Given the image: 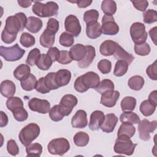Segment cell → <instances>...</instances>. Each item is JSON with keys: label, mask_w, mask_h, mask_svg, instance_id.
Listing matches in <instances>:
<instances>
[{"label": "cell", "mask_w": 157, "mask_h": 157, "mask_svg": "<svg viewBox=\"0 0 157 157\" xmlns=\"http://www.w3.org/2000/svg\"><path fill=\"white\" fill-rule=\"evenodd\" d=\"M28 18L23 12L17 13L15 15L9 16L6 20L4 29L11 34H17L23 31L27 23Z\"/></svg>", "instance_id": "cell-1"}, {"label": "cell", "mask_w": 157, "mask_h": 157, "mask_svg": "<svg viewBox=\"0 0 157 157\" xmlns=\"http://www.w3.org/2000/svg\"><path fill=\"white\" fill-rule=\"evenodd\" d=\"M34 4L33 6V12L42 18L49 17L56 15L59 10L58 5L53 1H49L43 4L39 1H33Z\"/></svg>", "instance_id": "cell-2"}, {"label": "cell", "mask_w": 157, "mask_h": 157, "mask_svg": "<svg viewBox=\"0 0 157 157\" xmlns=\"http://www.w3.org/2000/svg\"><path fill=\"white\" fill-rule=\"evenodd\" d=\"M40 127L38 124L31 123L22 128L18 134L20 142L25 146L29 145L40 134Z\"/></svg>", "instance_id": "cell-3"}, {"label": "cell", "mask_w": 157, "mask_h": 157, "mask_svg": "<svg viewBox=\"0 0 157 157\" xmlns=\"http://www.w3.org/2000/svg\"><path fill=\"white\" fill-rule=\"evenodd\" d=\"M137 145V144H134L132 142L131 138L120 136L115 140L113 150L116 153L130 156L133 154Z\"/></svg>", "instance_id": "cell-4"}, {"label": "cell", "mask_w": 157, "mask_h": 157, "mask_svg": "<svg viewBox=\"0 0 157 157\" xmlns=\"http://www.w3.org/2000/svg\"><path fill=\"white\" fill-rule=\"evenodd\" d=\"M25 53V50L20 48L18 44L10 47H0V55L7 61L19 60L23 56Z\"/></svg>", "instance_id": "cell-5"}, {"label": "cell", "mask_w": 157, "mask_h": 157, "mask_svg": "<svg viewBox=\"0 0 157 157\" xmlns=\"http://www.w3.org/2000/svg\"><path fill=\"white\" fill-rule=\"evenodd\" d=\"M47 149L52 155L62 156L70 149V144L65 138H56L52 140L48 143Z\"/></svg>", "instance_id": "cell-6"}, {"label": "cell", "mask_w": 157, "mask_h": 157, "mask_svg": "<svg viewBox=\"0 0 157 157\" xmlns=\"http://www.w3.org/2000/svg\"><path fill=\"white\" fill-rule=\"evenodd\" d=\"M130 35L135 44H140L145 42L148 34L145 25L140 22H135L130 27Z\"/></svg>", "instance_id": "cell-7"}, {"label": "cell", "mask_w": 157, "mask_h": 157, "mask_svg": "<svg viewBox=\"0 0 157 157\" xmlns=\"http://www.w3.org/2000/svg\"><path fill=\"white\" fill-rule=\"evenodd\" d=\"M157 121L153 120L150 121L147 119H144L140 121L138 125V131L140 139L147 141L150 139V134L153 132L156 128Z\"/></svg>", "instance_id": "cell-8"}, {"label": "cell", "mask_w": 157, "mask_h": 157, "mask_svg": "<svg viewBox=\"0 0 157 157\" xmlns=\"http://www.w3.org/2000/svg\"><path fill=\"white\" fill-rule=\"evenodd\" d=\"M102 33L105 35H115L119 31V26L113 16L104 15L102 18Z\"/></svg>", "instance_id": "cell-9"}, {"label": "cell", "mask_w": 157, "mask_h": 157, "mask_svg": "<svg viewBox=\"0 0 157 157\" xmlns=\"http://www.w3.org/2000/svg\"><path fill=\"white\" fill-rule=\"evenodd\" d=\"M77 98L73 94H67L64 95L59 102V108L63 115L68 116L72 112L73 108L77 104Z\"/></svg>", "instance_id": "cell-10"}, {"label": "cell", "mask_w": 157, "mask_h": 157, "mask_svg": "<svg viewBox=\"0 0 157 157\" xmlns=\"http://www.w3.org/2000/svg\"><path fill=\"white\" fill-rule=\"evenodd\" d=\"M64 28L68 33L74 37H77L82 29L81 25L78 18L74 15H69L64 21Z\"/></svg>", "instance_id": "cell-11"}, {"label": "cell", "mask_w": 157, "mask_h": 157, "mask_svg": "<svg viewBox=\"0 0 157 157\" xmlns=\"http://www.w3.org/2000/svg\"><path fill=\"white\" fill-rule=\"evenodd\" d=\"M28 107L32 111L43 114L48 113L50 110V104L47 100L37 98H33L29 101Z\"/></svg>", "instance_id": "cell-12"}, {"label": "cell", "mask_w": 157, "mask_h": 157, "mask_svg": "<svg viewBox=\"0 0 157 157\" xmlns=\"http://www.w3.org/2000/svg\"><path fill=\"white\" fill-rule=\"evenodd\" d=\"M80 76L83 85L88 90L89 88L95 89L100 83L99 76L96 72L90 71Z\"/></svg>", "instance_id": "cell-13"}, {"label": "cell", "mask_w": 157, "mask_h": 157, "mask_svg": "<svg viewBox=\"0 0 157 157\" xmlns=\"http://www.w3.org/2000/svg\"><path fill=\"white\" fill-rule=\"evenodd\" d=\"M120 97V93L117 90H111L101 94V104L107 107H112L115 105Z\"/></svg>", "instance_id": "cell-14"}, {"label": "cell", "mask_w": 157, "mask_h": 157, "mask_svg": "<svg viewBox=\"0 0 157 157\" xmlns=\"http://www.w3.org/2000/svg\"><path fill=\"white\" fill-rule=\"evenodd\" d=\"M71 124L75 128H84L88 124L87 114L83 110H78L72 117Z\"/></svg>", "instance_id": "cell-15"}, {"label": "cell", "mask_w": 157, "mask_h": 157, "mask_svg": "<svg viewBox=\"0 0 157 157\" xmlns=\"http://www.w3.org/2000/svg\"><path fill=\"white\" fill-rule=\"evenodd\" d=\"M117 123L118 118L114 113H107L105 115L100 128L103 132L110 133L113 131Z\"/></svg>", "instance_id": "cell-16"}, {"label": "cell", "mask_w": 157, "mask_h": 157, "mask_svg": "<svg viewBox=\"0 0 157 157\" xmlns=\"http://www.w3.org/2000/svg\"><path fill=\"white\" fill-rule=\"evenodd\" d=\"M105 115L103 112L101 110H94L90 115V122L88 124L89 128L92 131H96L100 128L102 124Z\"/></svg>", "instance_id": "cell-17"}, {"label": "cell", "mask_w": 157, "mask_h": 157, "mask_svg": "<svg viewBox=\"0 0 157 157\" xmlns=\"http://www.w3.org/2000/svg\"><path fill=\"white\" fill-rule=\"evenodd\" d=\"M86 54L84 58L80 61H78V66L80 68H86L90 66L96 56L95 48L92 45H86Z\"/></svg>", "instance_id": "cell-18"}, {"label": "cell", "mask_w": 157, "mask_h": 157, "mask_svg": "<svg viewBox=\"0 0 157 157\" xmlns=\"http://www.w3.org/2000/svg\"><path fill=\"white\" fill-rule=\"evenodd\" d=\"M1 94L5 98H9L12 97L15 93L16 88L15 83L9 80H6L1 82L0 86Z\"/></svg>", "instance_id": "cell-19"}, {"label": "cell", "mask_w": 157, "mask_h": 157, "mask_svg": "<svg viewBox=\"0 0 157 157\" xmlns=\"http://www.w3.org/2000/svg\"><path fill=\"white\" fill-rule=\"evenodd\" d=\"M86 52L85 46L81 44H77L71 48L69 54L72 60L80 61L84 58Z\"/></svg>", "instance_id": "cell-20"}, {"label": "cell", "mask_w": 157, "mask_h": 157, "mask_svg": "<svg viewBox=\"0 0 157 157\" xmlns=\"http://www.w3.org/2000/svg\"><path fill=\"white\" fill-rule=\"evenodd\" d=\"M55 39V34L47 28L40 36L39 41L40 45L45 48L52 47Z\"/></svg>", "instance_id": "cell-21"}, {"label": "cell", "mask_w": 157, "mask_h": 157, "mask_svg": "<svg viewBox=\"0 0 157 157\" xmlns=\"http://www.w3.org/2000/svg\"><path fill=\"white\" fill-rule=\"evenodd\" d=\"M118 43L111 40H106L102 42L99 47L100 53L105 56L113 55L115 52Z\"/></svg>", "instance_id": "cell-22"}, {"label": "cell", "mask_w": 157, "mask_h": 157, "mask_svg": "<svg viewBox=\"0 0 157 157\" xmlns=\"http://www.w3.org/2000/svg\"><path fill=\"white\" fill-rule=\"evenodd\" d=\"M42 25V21L39 18L30 16L28 18L26 28L32 33H37L41 29Z\"/></svg>", "instance_id": "cell-23"}, {"label": "cell", "mask_w": 157, "mask_h": 157, "mask_svg": "<svg viewBox=\"0 0 157 157\" xmlns=\"http://www.w3.org/2000/svg\"><path fill=\"white\" fill-rule=\"evenodd\" d=\"M86 34L89 38L92 39H94L100 37L102 34L101 26L100 23L97 21L86 24Z\"/></svg>", "instance_id": "cell-24"}, {"label": "cell", "mask_w": 157, "mask_h": 157, "mask_svg": "<svg viewBox=\"0 0 157 157\" xmlns=\"http://www.w3.org/2000/svg\"><path fill=\"white\" fill-rule=\"evenodd\" d=\"M71 72L67 69H59L56 72V80L59 87L67 85L71 81Z\"/></svg>", "instance_id": "cell-25"}, {"label": "cell", "mask_w": 157, "mask_h": 157, "mask_svg": "<svg viewBox=\"0 0 157 157\" xmlns=\"http://www.w3.org/2000/svg\"><path fill=\"white\" fill-rule=\"evenodd\" d=\"M113 55L115 58L117 60H124L126 61L128 64H130L134 59L132 55L125 51L124 49L123 48L118 44L117 45V48Z\"/></svg>", "instance_id": "cell-26"}, {"label": "cell", "mask_w": 157, "mask_h": 157, "mask_svg": "<svg viewBox=\"0 0 157 157\" xmlns=\"http://www.w3.org/2000/svg\"><path fill=\"white\" fill-rule=\"evenodd\" d=\"M135 132L136 128L133 126V124L122 123L118 130L117 137L124 136L131 138L134 135Z\"/></svg>", "instance_id": "cell-27"}, {"label": "cell", "mask_w": 157, "mask_h": 157, "mask_svg": "<svg viewBox=\"0 0 157 157\" xmlns=\"http://www.w3.org/2000/svg\"><path fill=\"white\" fill-rule=\"evenodd\" d=\"M31 69L27 64H21L19 65L13 71V76L18 80H22L29 76Z\"/></svg>", "instance_id": "cell-28"}, {"label": "cell", "mask_w": 157, "mask_h": 157, "mask_svg": "<svg viewBox=\"0 0 157 157\" xmlns=\"http://www.w3.org/2000/svg\"><path fill=\"white\" fill-rule=\"evenodd\" d=\"M37 82L36 77L33 74H30L28 77L20 81V84L24 90L29 91L36 88Z\"/></svg>", "instance_id": "cell-29"}, {"label": "cell", "mask_w": 157, "mask_h": 157, "mask_svg": "<svg viewBox=\"0 0 157 157\" xmlns=\"http://www.w3.org/2000/svg\"><path fill=\"white\" fill-rule=\"evenodd\" d=\"M136 105V99L132 96H126L121 101V108L123 112H132Z\"/></svg>", "instance_id": "cell-30"}, {"label": "cell", "mask_w": 157, "mask_h": 157, "mask_svg": "<svg viewBox=\"0 0 157 157\" xmlns=\"http://www.w3.org/2000/svg\"><path fill=\"white\" fill-rule=\"evenodd\" d=\"M101 9L105 15L113 16L117 10V4L112 0L103 1L101 3Z\"/></svg>", "instance_id": "cell-31"}, {"label": "cell", "mask_w": 157, "mask_h": 157, "mask_svg": "<svg viewBox=\"0 0 157 157\" xmlns=\"http://www.w3.org/2000/svg\"><path fill=\"white\" fill-rule=\"evenodd\" d=\"M52 59L47 54L42 53L36 63V66L40 70L47 71L52 66Z\"/></svg>", "instance_id": "cell-32"}, {"label": "cell", "mask_w": 157, "mask_h": 157, "mask_svg": "<svg viewBox=\"0 0 157 157\" xmlns=\"http://www.w3.org/2000/svg\"><path fill=\"white\" fill-rule=\"evenodd\" d=\"M122 123L137 124L140 122L139 117L133 112H124L120 117Z\"/></svg>", "instance_id": "cell-33"}, {"label": "cell", "mask_w": 157, "mask_h": 157, "mask_svg": "<svg viewBox=\"0 0 157 157\" xmlns=\"http://www.w3.org/2000/svg\"><path fill=\"white\" fill-rule=\"evenodd\" d=\"M144 83L145 81L142 77L140 75H134L129 79L128 84L131 89L139 91L142 88Z\"/></svg>", "instance_id": "cell-34"}, {"label": "cell", "mask_w": 157, "mask_h": 157, "mask_svg": "<svg viewBox=\"0 0 157 157\" xmlns=\"http://www.w3.org/2000/svg\"><path fill=\"white\" fill-rule=\"evenodd\" d=\"M73 140L77 146L85 147L88 144L90 137L87 133L83 131H79L74 135Z\"/></svg>", "instance_id": "cell-35"}, {"label": "cell", "mask_w": 157, "mask_h": 157, "mask_svg": "<svg viewBox=\"0 0 157 157\" xmlns=\"http://www.w3.org/2000/svg\"><path fill=\"white\" fill-rule=\"evenodd\" d=\"M95 90L101 94H104L109 91L114 90V83L109 79H104L95 88Z\"/></svg>", "instance_id": "cell-36"}, {"label": "cell", "mask_w": 157, "mask_h": 157, "mask_svg": "<svg viewBox=\"0 0 157 157\" xmlns=\"http://www.w3.org/2000/svg\"><path fill=\"white\" fill-rule=\"evenodd\" d=\"M28 156H40L42 152V146L39 143L30 144L26 147Z\"/></svg>", "instance_id": "cell-37"}, {"label": "cell", "mask_w": 157, "mask_h": 157, "mask_svg": "<svg viewBox=\"0 0 157 157\" xmlns=\"http://www.w3.org/2000/svg\"><path fill=\"white\" fill-rule=\"evenodd\" d=\"M129 64L124 60H118L115 63L113 74L117 77H121L124 75L128 69Z\"/></svg>", "instance_id": "cell-38"}, {"label": "cell", "mask_w": 157, "mask_h": 157, "mask_svg": "<svg viewBox=\"0 0 157 157\" xmlns=\"http://www.w3.org/2000/svg\"><path fill=\"white\" fill-rule=\"evenodd\" d=\"M6 106L7 109L12 112L19 108L23 107V102L18 97H11L8 98L6 101Z\"/></svg>", "instance_id": "cell-39"}, {"label": "cell", "mask_w": 157, "mask_h": 157, "mask_svg": "<svg viewBox=\"0 0 157 157\" xmlns=\"http://www.w3.org/2000/svg\"><path fill=\"white\" fill-rule=\"evenodd\" d=\"M156 107V106L151 104L148 100H145L140 104L139 110L145 117H148L155 112Z\"/></svg>", "instance_id": "cell-40"}, {"label": "cell", "mask_w": 157, "mask_h": 157, "mask_svg": "<svg viewBox=\"0 0 157 157\" xmlns=\"http://www.w3.org/2000/svg\"><path fill=\"white\" fill-rule=\"evenodd\" d=\"M45 83L50 90H56L59 88L56 80V72H49L44 77Z\"/></svg>", "instance_id": "cell-41"}, {"label": "cell", "mask_w": 157, "mask_h": 157, "mask_svg": "<svg viewBox=\"0 0 157 157\" xmlns=\"http://www.w3.org/2000/svg\"><path fill=\"white\" fill-rule=\"evenodd\" d=\"M20 44L26 48H29L35 44L36 40L34 37L28 33H23L20 39Z\"/></svg>", "instance_id": "cell-42"}, {"label": "cell", "mask_w": 157, "mask_h": 157, "mask_svg": "<svg viewBox=\"0 0 157 157\" xmlns=\"http://www.w3.org/2000/svg\"><path fill=\"white\" fill-rule=\"evenodd\" d=\"M40 56V52L37 48H34L32 49L28 53V57L26 60V64L29 66H34L36 64L38 59Z\"/></svg>", "instance_id": "cell-43"}, {"label": "cell", "mask_w": 157, "mask_h": 157, "mask_svg": "<svg viewBox=\"0 0 157 157\" xmlns=\"http://www.w3.org/2000/svg\"><path fill=\"white\" fill-rule=\"evenodd\" d=\"M99 18V12L95 9L86 11L83 15V20L86 24L97 22Z\"/></svg>", "instance_id": "cell-44"}, {"label": "cell", "mask_w": 157, "mask_h": 157, "mask_svg": "<svg viewBox=\"0 0 157 157\" xmlns=\"http://www.w3.org/2000/svg\"><path fill=\"white\" fill-rule=\"evenodd\" d=\"M59 42L62 46L66 47H71L74 44V36L67 32L62 33L59 36Z\"/></svg>", "instance_id": "cell-45"}, {"label": "cell", "mask_w": 157, "mask_h": 157, "mask_svg": "<svg viewBox=\"0 0 157 157\" xmlns=\"http://www.w3.org/2000/svg\"><path fill=\"white\" fill-rule=\"evenodd\" d=\"M49 117L52 121H61L64 116L61 112L59 105H55L50 109L49 111Z\"/></svg>", "instance_id": "cell-46"}, {"label": "cell", "mask_w": 157, "mask_h": 157, "mask_svg": "<svg viewBox=\"0 0 157 157\" xmlns=\"http://www.w3.org/2000/svg\"><path fill=\"white\" fill-rule=\"evenodd\" d=\"M134 48L135 53L140 56L148 55L151 51L150 47L147 42H144L140 44H135Z\"/></svg>", "instance_id": "cell-47"}, {"label": "cell", "mask_w": 157, "mask_h": 157, "mask_svg": "<svg viewBox=\"0 0 157 157\" xmlns=\"http://www.w3.org/2000/svg\"><path fill=\"white\" fill-rule=\"evenodd\" d=\"M144 21L147 24H151L157 21V12L153 9H148L143 14Z\"/></svg>", "instance_id": "cell-48"}, {"label": "cell", "mask_w": 157, "mask_h": 157, "mask_svg": "<svg viewBox=\"0 0 157 157\" xmlns=\"http://www.w3.org/2000/svg\"><path fill=\"white\" fill-rule=\"evenodd\" d=\"M97 66L101 72L105 74L109 73L111 71L112 63L109 60L104 59L99 61Z\"/></svg>", "instance_id": "cell-49"}, {"label": "cell", "mask_w": 157, "mask_h": 157, "mask_svg": "<svg viewBox=\"0 0 157 157\" xmlns=\"http://www.w3.org/2000/svg\"><path fill=\"white\" fill-rule=\"evenodd\" d=\"M14 118L20 122L25 121L28 117V112L23 108L17 109L12 112Z\"/></svg>", "instance_id": "cell-50"}, {"label": "cell", "mask_w": 157, "mask_h": 157, "mask_svg": "<svg viewBox=\"0 0 157 157\" xmlns=\"http://www.w3.org/2000/svg\"><path fill=\"white\" fill-rule=\"evenodd\" d=\"M72 61V59L70 56L69 52L67 50H61L56 61L62 64H67L71 63Z\"/></svg>", "instance_id": "cell-51"}, {"label": "cell", "mask_w": 157, "mask_h": 157, "mask_svg": "<svg viewBox=\"0 0 157 157\" xmlns=\"http://www.w3.org/2000/svg\"><path fill=\"white\" fill-rule=\"evenodd\" d=\"M157 61L155 60L154 63L150 65H149L147 69L146 73L147 75L150 77V79L153 80H157Z\"/></svg>", "instance_id": "cell-52"}, {"label": "cell", "mask_w": 157, "mask_h": 157, "mask_svg": "<svg viewBox=\"0 0 157 157\" xmlns=\"http://www.w3.org/2000/svg\"><path fill=\"white\" fill-rule=\"evenodd\" d=\"M7 150L8 153L12 156H16L18 154L19 148L14 140L10 139L8 140L7 143Z\"/></svg>", "instance_id": "cell-53"}, {"label": "cell", "mask_w": 157, "mask_h": 157, "mask_svg": "<svg viewBox=\"0 0 157 157\" xmlns=\"http://www.w3.org/2000/svg\"><path fill=\"white\" fill-rule=\"evenodd\" d=\"M35 89L37 92L42 93V94H46L50 91V90L48 88V87L47 86V85L45 83V80H44V77L40 78L37 80Z\"/></svg>", "instance_id": "cell-54"}, {"label": "cell", "mask_w": 157, "mask_h": 157, "mask_svg": "<svg viewBox=\"0 0 157 157\" xmlns=\"http://www.w3.org/2000/svg\"><path fill=\"white\" fill-rule=\"evenodd\" d=\"M46 28L56 34L59 29V21L54 18H50L47 21Z\"/></svg>", "instance_id": "cell-55"}, {"label": "cell", "mask_w": 157, "mask_h": 157, "mask_svg": "<svg viewBox=\"0 0 157 157\" xmlns=\"http://www.w3.org/2000/svg\"><path fill=\"white\" fill-rule=\"evenodd\" d=\"M17 36V34H11L7 33L4 29L1 33V39L6 44H11L15 40Z\"/></svg>", "instance_id": "cell-56"}, {"label": "cell", "mask_w": 157, "mask_h": 157, "mask_svg": "<svg viewBox=\"0 0 157 157\" xmlns=\"http://www.w3.org/2000/svg\"><path fill=\"white\" fill-rule=\"evenodd\" d=\"M134 7L139 11L144 12L148 6V2L145 0L141 1H131Z\"/></svg>", "instance_id": "cell-57"}, {"label": "cell", "mask_w": 157, "mask_h": 157, "mask_svg": "<svg viewBox=\"0 0 157 157\" xmlns=\"http://www.w3.org/2000/svg\"><path fill=\"white\" fill-rule=\"evenodd\" d=\"M74 88L79 93H84L88 90V89L85 87V86L83 85L82 81L81 76H79L78 77H77L75 80Z\"/></svg>", "instance_id": "cell-58"}, {"label": "cell", "mask_w": 157, "mask_h": 157, "mask_svg": "<svg viewBox=\"0 0 157 157\" xmlns=\"http://www.w3.org/2000/svg\"><path fill=\"white\" fill-rule=\"evenodd\" d=\"M59 52L60 51L58 49L57 47H54L49 48L47 54L50 56V58L52 59V60L53 63V62H55L57 61V59L59 55Z\"/></svg>", "instance_id": "cell-59"}, {"label": "cell", "mask_w": 157, "mask_h": 157, "mask_svg": "<svg viewBox=\"0 0 157 157\" xmlns=\"http://www.w3.org/2000/svg\"><path fill=\"white\" fill-rule=\"evenodd\" d=\"M91 0H78L74 1L73 2L76 3L79 8H85L91 5L92 3Z\"/></svg>", "instance_id": "cell-60"}, {"label": "cell", "mask_w": 157, "mask_h": 157, "mask_svg": "<svg viewBox=\"0 0 157 157\" xmlns=\"http://www.w3.org/2000/svg\"><path fill=\"white\" fill-rule=\"evenodd\" d=\"M148 101L156 107L157 105V91L154 90L150 93V94L148 96Z\"/></svg>", "instance_id": "cell-61"}, {"label": "cell", "mask_w": 157, "mask_h": 157, "mask_svg": "<svg viewBox=\"0 0 157 157\" xmlns=\"http://www.w3.org/2000/svg\"><path fill=\"white\" fill-rule=\"evenodd\" d=\"M1 115V123H0V127L2 128L6 126L8 123V117L7 115L2 111L0 112Z\"/></svg>", "instance_id": "cell-62"}, {"label": "cell", "mask_w": 157, "mask_h": 157, "mask_svg": "<svg viewBox=\"0 0 157 157\" xmlns=\"http://www.w3.org/2000/svg\"><path fill=\"white\" fill-rule=\"evenodd\" d=\"M156 30L157 27L155 26L149 31V35L155 45H156Z\"/></svg>", "instance_id": "cell-63"}, {"label": "cell", "mask_w": 157, "mask_h": 157, "mask_svg": "<svg viewBox=\"0 0 157 157\" xmlns=\"http://www.w3.org/2000/svg\"><path fill=\"white\" fill-rule=\"evenodd\" d=\"M33 2V1H21V0L18 1V4L23 8H27L29 7L31 5Z\"/></svg>", "instance_id": "cell-64"}]
</instances>
